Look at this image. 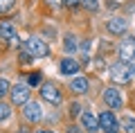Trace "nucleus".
I'll return each mask as SVG.
<instances>
[{
	"label": "nucleus",
	"mask_w": 135,
	"mask_h": 133,
	"mask_svg": "<svg viewBox=\"0 0 135 133\" xmlns=\"http://www.w3.org/2000/svg\"><path fill=\"white\" fill-rule=\"evenodd\" d=\"M25 48H27V54H29V57H36V59H45V57L50 54L47 43H45L43 38H36V36H34V38H29Z\"/></svg>",
	"instance_id": "obj_1"
},
{
	"label": "nucleus",
	"mask_w": 135,
	"mask_h": 133,
	"mask_svg": "<svg viewBox=\"0 0 135 133\" xmlns=\"http://www.w3.org/2000/svg\"><path fill=\"white\" fill-rule=\"evenodd\" d=\"M110 77H113V81L115 84H128L131 81V66H126L124 61H119V63H115V66L110 68Z\"/></svg>",
	"instance_id": "obj_2"
},
{
	"label": "nucleus",
	"mask_w": 135,
	"mask_h": 133,
	"mask_svg": "<svg viewBox=\"0 0 135 133\" xmlns=\"http://www.w3.org/2000/svg\"><path fill=\"white\" fill-rule=\"evenodd\" d=\"M97 120H99V129H104V133H117V129H119V122L110 111H101Z\"/></svg>",
	"instance_id": "obj_3"
},
{
	"label": "nucleus",
	"mask_w": 135,
	"mask_h": 133,
	"mask_svg": "<svg viewBox=\"0 0 135 133\" xmlns=\"http://www.w3.org/2000/svg\"><path fill=\"white\" fill-rule=\"evenodd\" d=\"M23 117L27 120V122L36 124L43 120V111H41L38 102H27V104H23Z\"/></svg>",
	"instance_id": "obj_4"
},
{
	"label": "nucleus",
	"mask_w": 135,
	"mask_h": 133,
	"mask_svg": "<svg viewBox=\"0 0 135 133\" xmlns=\"http://www.w3.org/2000/svg\"><path fill=\"white\" fill-rule=\"evenodd\" d=\"M41 97L45 102H50V104H54V106L61 104V93H59V88L54 84H43L41 86Z\"/></svg>",
	"instance_id": "obj_5"
},
{
	"label": "nucleus",
	"mask_w": 135,
	"mask_h": 133,
	"mask_svg": "<svg viewBox=\"0 0 135 133\" xmlns=\"http://www.w3.org/2000/svg\"><path fill=\"white\" fill-rule=\"evenodd\" d=\"M117 54H119L122 61H126V59L135 57V36H126L124 41L119 43V48H117Z\"/></svg>",
	"instance_id": "obj_6"
},
{
	"label": "nucleus",
	"mask_w": 135,
	"mask_h": 133,
	"mask_svg": "<svg viewBox=\"0 0 135 133\" xmlns=\"http://www.w3.org/2000/svg\"><path fill=\"white\" fill-rule=\"evenodd\" d=\"M104 102H106L108 108H122V104H124L119 90H115V88H106L104 90Z\"/></svg>",
	"instance_id": "obj_7"
},
{
	"label": "nucleus",
	"mask_w": 135,
	"mask_h": 133,
	"mask_svg": "<svg viewBox=\"0 0 135 133\" xmlns=\"http://www.w3.org/2000/svg\"><path fill=\"white\" fill-rule=\"evenodd\" d=\"M11 102H14V104H27L29 102V88L25 84L14 86V90H11Z\"/></svg>",
	"instance_id": "obj_8"
},
{
	"label": "nucleus",
	"mask_w": 135,
	"mask_h": 133,
	"mask_svg": "<svg viewBox=\"0 0 135 133\" xmlns=\"http://www.w3.org/2000/svg\"><path fill=\"white\" fill-rule=\"evenodd\" d=\"M79 120H81V126L86 129L88 133H95L97 129H99V120H97L95 115L90 113V111H83V113H81V117H79Z\"/></svg>",
	"instance_id": "obj_9"
},
{
	"label": "nucleus",
	"mask_w": 135,
	"mask_h": 133,
	"mask_svg": "<svg viewBox=\"0 0 135 133\" xmlns=\"http://www.w3.org/2000/svg\"><path fill=\"white\" fill-rule=\"evenodd\" d=\"M126 27H128V23H126L124 18H110L108 25H106V29L110 34H115V36H122V34L126 32Z\"/></svg>",
	"instance_id": "obj_10"
},
{
	"label": "nucleus",
	"mask_w": 135,
	"mask_h": 133,
	"mask_svg": "<svg viewBox=\"0 0 135 133\" xmlns=\"http://www.w3.org/2000/svg\"><path fill=\"white\" fill-rule=\"evenodd\" d=\"M0 34H2V36L14 45V48H18L20 41H18V36H16V27H14L11 23H2V25H0Z\"/></svg>",
	"instance_id": "obj_11"
},
{
	"label": "nucleus",
	"mask_w": 135,
	"mask_h": 133,
	"mask_svg": "<svg viewBox=\"0 0 135 133\" xmlns=\"http://www.w3.org/2000/svg\"><path fill=\"white\" fill-rule=\"evenodd\" d=\"M79 68H81V66H79V61H74V59H63V61H61V75H77V72H79Z\"/></svg>",
	"instance_id": "obj_12"
},
{
	"label": "nucleus",
	"mask_w": 135,
	"mask_h": 133,
	"mask_svg": "<svg viewBox=\"0 0 135 133\" xmlns=\"http://www.w3.org/2000/svg\"><path fill=\"white\" fill-rule=\"evenodd\" d=\"M88 86H90V84H88L86 77H74L72 84H70V88H72L74 93H86V90H88Z\"/></svg>",
	"instance_id": "obj_13"
},
{
	"label": "nucleus",
	"mask_w": 135,
	"mask_h": 133,
	"mask_svg": "<svg viewBox=\"0 0 135 133\" xmlns=\"http://www.w3.org/2000/svg\"><path fill=\"white\" fill-rule=\"evenodd\" d=\"M63 50H65V54H74L77 52V38H74L72 34H68V36L63 38Z\"/></svg>",
	"instance_id": "obj_14"
},
{
	"label": "nucleus",
	"mask_w": 135,
	"mask_h": 133,
	"mask_svg": "<svg viewBox=\"0 0 135 133\" xmlns=\"http://www.w3.org/2000/svg\"><path fill=\"white\" fill-rule=\"evenodd\" d=\"M122 129H124L126 133H135V117H131V115L122 117Z\"/></svg>",
	"instance_id": "obj_15"
},
{
	"label": "nucleus",
	"mask_w": 135,
	"mask_h": 133,
	"mask_svg": "<svg viewBox=\"0 0 135 133\" xmlns=\"http://www.w3.org/2000/svg\"><path fill=\"white\" fill-rule=\"evenodd\" d=\"M14 5H16V0H0V14H2V16L11 14Z\"/></svg>",
	"instance_id": "obj_16"
},
{
	"label": "nucleus",
	"mask_w": 135,
	"mask_h": 133,
	"mask_svg": "<svg viewBox=\"0 0 135 133\" xmlns=\"http://www.w3.org/2000/svg\"><path fill=\"white\" fill-rule=\"evenodd\" d=\"M79 2H81L88 11H97L99 9V0H79Z\"/></svg>",
	"instance_id": "obj_17"
},
{
	"label": "nucleus",
	"mask_w": 135,
	"mask_h": 133,
	"mask_svg": "<svg viewBox=\"0 0 135 133\" xmlns=\"http://www.w3.org/2000/svg\"><path fill=\"white\" fill-rule=\"evenodd\" d=\"M9 115H11V108H9L7 104H0V122L9 120Z\"/></svg>",
	"instance_id": "obj_18"
},
{
	"label": "nucleus",
	"mask_w": 135,
	"mask_h": 133,
	"mask_svg": "<svg viewBox=\"0 0 135 133\" xmlns=\"http://www.w3.org/2000/svg\"><path fill=\"white\" fill-rule=\"evenodd\" d=\"M9 93V81L7 79H0V97H5Z\"/></svg>",
	"instance_id": "obj_19"
},
{
	"label": "nucleus",
	"mask_w": 135,
	"mask_h": 133,
	"mask_svg": "<svg viewBox=\"0 0 135 133\" xmlns=\"http://www.w3.org/2000/svg\"><path fill=\"white\" fill-rule=\"evenodd\" d=\"M47 5H52V9H61L65 5V0H47Z\"/></svg>",
	"instance_id": "obj_20"
},
{
	"label": "nucleus",
	"mask_w": 135,
	"mask_h": 133,
	"mask_svg": "<svg viewBox=\"0 0 135 133\" xmlns=\"http://www.w3.org/2000/svg\"><path fill=\"white\" fill-rule=\"evenodd\" d=\"M65 5L72 7V9H79V5H81V2H79V0H65Z\"/></svg>",
	"instance_id": "obj_21"
},
{
	"label": "nucleus",
	"mask_w": 135,
	"mask_h": 133,
	"mask_svg": "<svg viewBox=\"0 0 135 133\" xmlns=\"http://www.w3.org/2000/svg\"><path fill=\"white\" fill-rule=\"evenodd\" d=\"M32 59H34V57H29V54H23V57H20V61H23V63H29Z\"/></svg>",
	"instance_id": "obj_22"
},
{
	"label": "nucleus",
	"mask_w": 135,
	"mask_h": 133,
	"mask_svg": "<svg viewBox=\"0 0 135 133\" xmlns=\"http://www.w3.org/2000/svg\"><path fill=\"white\" fill-rule=\"evenodd\" d=\"M65 133H81V131H79L77 126H68V129H65Z\"/></svg>",
	"instance_id": "obj_23"
},
{
	"label": "nucleus",
	"mask_w": 135,
	"mask_h": 133,
	"mask_svg": "<svg viewBox=\"0 0 135 133\" xmlns=\"http://www.w3.org/2000/svg\"><path fill=\"white\" fill-rule=\"evenodd\" d=\"M38 79H41L38 75H32V77H29V81H32V86H36V81H38Z\"/></svg>",
	"instance_id": "obj_24"
},
{
	"label": "nucleus",
	"mask_w": 135,
	"mask_h": 133,
	"mask_svg": "<svg viewBox=\"0 0 135 133\" xmlns=\"http://www.w3.org/2000/svg\"><path fill=\"white\" fill-rule=\"evenodd\" d=\"M131 75H135V61H133V66H131Z\"/></svg>",
	"instance_id": "obj_25"
},
{
	"label": "nucleus",
	"mask_w": 135,
	"mask_h": 133,
	"mask_svg": "<svg viewBox=\"0 0 135 133\" xmlns=\"http://www.w3.org/2000/svg\"><path fill=\"white\" fill-rule=\"evenodd\" d=\"M38 133H54V131H50V129H43V131H38Z\"/></svg>",
	"instance_id": "obj_26"
},
{
	"label": "nucleus",
	"mask_w": 135,
	"mask_h": 133,
	"mask_svg": "<svg viewBox=\"0 0 135 133\" xmlns=\"http://www.w3.org/2000/svg\"><path fill=\"white\" fill-rule=\"evenodd\" d=\"M18 133H29V131H27V129H20V131H18Z\"/></svg>",
	"instance_id": "obj_27"
},
{
	"label": "nucleus",
	"mask_w": 135,
	"mask_h": 133,
	"mask_svg": "<svg viewBox=\"0 0 135 133\" xmlns=\"http://www.w3.org/2000/svg\"><path fill=\"white\" fill-rule=\"evenodd\" d=\"M0 36H2V34H0Z\"/></svg>",
	"instance_id": "obj_28"
}]
</instances>
